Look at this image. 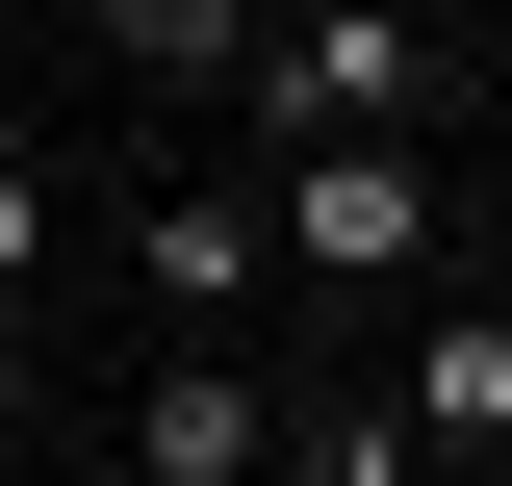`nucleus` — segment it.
Listing matches in <instances>:
<instances>
[{
	"instance_id": "39448f33",
	"label": "nucleus",
	"mask_w": 512,
	"mask_h": 486,
	"mask_svg": "<svg viewBox=\"0 0 512 486\" xmlns=\"http://www.w3.org/2000/svg\"><path fill=\"white\" fill-rule=\"evenodd\" d=\"M384 435H410V461H487V435H512V333H436V359H410V410H384Z\"/></svg>"
},
{
	"instance_id": "7ed1b4c3",
	"label": "nucleus",
	"mask_w": 512,
	"mask_h": 486,
	"mask_svg": "<svg viewBox=\"0 0 512 486\" xmlns=\"http://www.w3.org/2000/svg\"><path fill=\"white\" fill-rule=\"evenodd\" d=\"M128 461H154V486H256V461H282V410H256L231 359H154V410H128Z\"/></svg>"
},
{
	"instance_id": "1a4fd4ad",
	"label": "nucleus",
	"mask_w": 512,
	"mask_h": 486,
	"mask_svg": "<svg viewBox=\"0 0 512 486\" xmlns=\"http://www.w3.org/2000/svg\"><path fill=\"white\" fill-rule=\"evenodd\" d=\"M0 410H26V333H0Z\"/></svg>"
},
{
	"instance_id": "423d86ee",
	"label": "nucleus",
	"mask_w": 512,
	"mask_h": 486,
	"mask_svg": "<svg viewBox=\"0 0 512 486\" xmlns=\"http://www.w3.org/2000/svg\"><path fill=\"white\" fill-rule=\"evenodd\" d=\"M77 26H103V52H154V77H231V52H256L231 0H77Z\"/></svg>"
},
{
	"instance_id": "20e7f679",
	"label": "nucleus",
	"mask_w": 512,
	"mask_h": 486,
	"mask_svg": "<svg viewBox=\"0 0 512 486\" xmlns=\"http://www.w3.org/2000/svg\"><path fill=\"white\" fill-rule=\"evenodd\" d=\"M128 282L180 307V333H231V307L282 282V256H256V205H154V231H128Z\"/></svg>"
},
{
	"instance_id": "6e6552de",
	"label": "nucleus",
	"mask_w": 512,
	"mask_h": 486,
	"mask_svg": "<svg viewBox=\"0 0 512 486\" xmlns=\"http://www.w3.org/2000/svg\"><path fill=\"white\" fill-rule=\"evenodd\" d=\"M52 282V154H0V307Z\"/></svg>"
},
{
	"instance_id": "0eeeda50",
	"label": "nucleus",
	"mask_w": 512,
	"mask_h": 486,
	"mask_svg": "<svg viewBox=\"0 0 512 486\" xmlns=\"http://www.w3.org/2000/svg\"><path fill=\"white\" fill-rule=\"evenodd\" d=\"M256 486H410V435H384V410H308V435H282Z\"/></svg>"
},
{
	"instance_id": "f257e3e1",
	"label": "nucleus",
	"mask_w": 512,
	"mask_h": 486,
	"mask_svg": "<svg viewBox=\"0 0 512 486\" xmlns=\"http://www.w3.org/2000/svg\"><path fill=\"white\" fill-rule=\"evenodd\" d=\"M256 256H308V282H436V154H410V128H333V154H282V180H256Z\"/></svg>"
},
{
	"instance_id": "f03ea898",
	"label": "nucleus",
	"mask_w": 512,
	"mask_h": 486,
	"mask_svg": "<svg viewBox=\"0 0 512 486\" xmlns=\"http://www.w3.org/2000/svg\"><path fill=\"white\" fill-rule=\"evenodd\" d=\"M231 103L282 128V154H333V128H410V103H436V26H410V0H308V26H256V52H231Z\"/></svg>"
}]
</instances>
